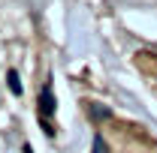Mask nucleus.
I'll use <instances>...</instances> for the list:
<instances>
[{"label": "nucleus", "mask_w": 157, "mask_h": 153, "mask_svg": "<svg viewBox=\"0 0 157 153\" xmlns=\"http://www.w3.org/2000/svg\"><path fill=\"white\" fill-rule=\"evenodd\" d=\"M39 108H42V114H52V108H55V102H52V90L45 87L42 96H39Z\"/></svg>", "instance_id": "f257e3e1"}, {"label": "nucleus", "mask_w": 157, "mask_h": 153, "mask_svg": "<svg viewBox=\"0 0 157 153\" xmlns=\"http://www.w3.org/2000/svg\"><path fill=\"white\" fill-rule=\"evenodd\" d=\"M9 87H12V93H21V84H18V75L15 72H9Z\"/></svg>", "instance_id": "f03ea898"}]
</instances>
